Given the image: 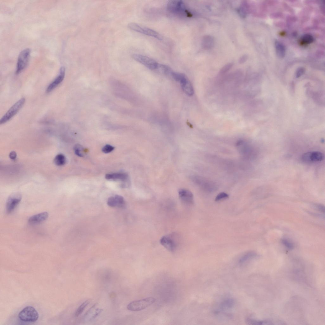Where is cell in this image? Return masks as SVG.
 Returning <instances> with one entry per match:
<instances>
[{
	"mask_svg": "<svg viewBox=\"0 0 325 325\" xmlns=\"http://www.w3.org/2000/svg\"><path fill=\"white\" fill-rule=\"evenodd\" d=\"M168 10L170 13L182 16H189L184 3L181 1H170L167 5Z\"/></svg>",
	"mask_w": 325,
	"mask_h": 325,
	"instance_id": "6da1fadb",
	"label": "cell"
},
{
	"mask_svg": "<svg viewBox=\"0 0 325 325\" xmlns=\"http://www.w3.org/2000/svg\"><path fill=\"white\" fill-rule=\"evenodd\" d=\"M128 26L130 29L134 31L153 37L160 41L163 39L162 36L159 32L145 27L133 23H130Z\"/></svg>",
	"mask_w": 325,
	"mask_h": 325,
	"instance_id": "7a4b0ae2",
	"label": "cell"
},
{
	"mask_svg": "<svg viewBox=\"0 0 325 325\" xmlns=\"http://www.w3.org/2000/svg\"><path fill=\"white\" fill-rule=\"evenodd\" d=\"M153 298L149 297L138 301H133L127 306V308L129 311H138L144 310L150 306L156 301Z\"/></svg>",
	"mask_w": 325,
	"mask_h": 325,
	"instance_id": "3957f363",
	"label": "cell"
},
{
	"mask_svg": "<svg viewBox=\"0 0 325 325\" xmlns=\"http://www.w3.org/2000/svg\"><path fill=\"white\" fill-rule=\"evenodd\" d=\"M18 317L22 321L34 323L39 318V315L33 307L28 306L25 308L19 313Z\"/></svg>",
	"mask_w": 325,
	"mask_h": 325,
	"instance_id": "277c9868",
	"label": "cell"
},
{
	"mask_svg": "<svg viewBox=\"0 0 325 325\" xmlns=\"http://www.w3.org/2000/svg\"><path fill=\"white\" fill-rule=\"evenodd\" d=\"M25 101L24 98H22L13 105L0 120V124L7 123L16 115L23 106Z\"/></svg>",
	"mask_w": 325,
	"mask_h": 325,
	"instance_id": "5b68a950",
	"label": "cell"
},
{
	"mask_svg": "<svg viewBox=\"0 0 325 325\" xmlns=\"http://www.w3.org/2000/svg\"><path fill=\"white\" fill-rule=\"evenodd\" d=\"M31 52V49L27 48L22 51L19 54L17 64L16 74L21 73L27 66Z\"/></svg>",
	"mask_w": 325,
	"mask_h": 325,
	"instance_id": "8992f818",
	"label": "cell"
},
{
	"mask_svg": "<svg viewBox=\"0 0 325 325\" xmlns=\"http://www.w3.org/2000/svg\"><path fill=\"white\" fill-rule=\"evenodd\" d=\"M132 57L134 59L150 70H156L158 67L159 64L148 56L136 54H133Z\"/></svg>",
	"mask_w": 325,
	"mask_h": 325,
	"instance_id": "52a82bcc",
	"label": "cell"
},
{
	"mask_svg": "<svg viewBox=\"0 0 325 325\" xmlns=\"http://www.w3.org/2000/svg\"><path fill=\"white\" fill-rule=\"evenodd\" d=\"M22 199V195L19 193H14L8 198L6 203V209L7 214L12 213Z\"/></svg>",
	"mask_w": 325,
	"mask_h": 325,
	"instance_id": "ba28073f",
	"label": "cell"
},
{
	"mask_svg": "<svg viewBox=\"0 0 325 325\" xmlns=\"http://www.w3.org/2000/svg\"><path fill=\"white\" fill-rule=\"evenodd\" d=\"M324 155L322 152L318 151L307 152L303 154L301 157L302 160L307 163H315L322 161Z\"/></svg>",
	"mask_w": 325,
	"mask_h": 325,
	"instance_id": "9c48e42d",
	"label": "cell"
},
{
	"mask_svg": "<svg viewBox=\"0 0 325 325\" xmlns=\"http://www.w3.org/2000/svg\"><path fill=\"white\" fill-rule=\"evenodd\" d=\"M160 243L166 249L170 252L175 251L178 246L177 240L171 235L163 236L160 239Z\"/></svg>",
	"mask_w": 325,
	"mask_h": 325,
	"instance_id": "30bf717a",
	"label": "cell"
},
{
	"mask_svg": "<svg viewBox=\"0 0 325 325\" xmlns=\"http://www.w3.org/2000/svg\"><path fill=\"white\" fill-rule=\"evenodd\" d=\"M65 74V69L62 67L60 70L59 75L48 86L46 90V92L49 93L58 86L63 81Z\"/></svg>",
	"mask_w": 325,
	"mask_h": 325,
	"instance_id": "8fae6325",
	"label": "cell"
},
{
	"mask_svg": "<svg viewBox=\"0 0 325 325\" xmlns=\"http://www.w3.org/2000/svg\"><path fill=\"white\" fill-rule=\"evenodd\" d=\"M184 92L189 96H193L194 93L193 87L186 75L179 82Z\"/></svg>",
	"mask_w": 325,
	"mask_h": 325,
	"instance_id": "7c38bea8",
	"label": "cell"
},
{
	"mask_svg": "<svg viewBox=\"0 0 325 325\" xmlns=\"http://www.w3.org/2000/svg\"><path fill=\"white\" fill-rule=\"evenodd\" d=\"M178 194L180 199L184 203L188 204L194 203V195L190 190L184 189H180Z\"/></svg>",
	"mask_w": 325,
	"mask_h": 325,
	"instance_id": "4fadbf2b",
	"label": "cell"
},
{
	"mask_svg": "<svg viewBox=\"0 0 325 325\" xmlns=\"http://www.w3.org/2000/svg\"><path fill=\"white\" fill-rule=\"evenodd\" d=\"M48 214L47 212L38 214L31 217L28 222L32 224L40 223L45 221L48 218Z\"/></svg>",
	"mask_w": 325,
	"mask_h": 325,
	"instance_id": "5bb4252c",
	"label": "cell"
},
{
	"mask_svg": "<svg viewBox=\"0 0 325 325\" xmlns=\"http://www.w3.org/2000/svg\"><path fill=\"white\" fill-rule=\"evenodd\" d=\"M105 178L107 180H119L125 182H128L129 180L128 175L125 173L107 174Z\"/></svg>",
	"mask_w": 325,
	"mask_h": 325,
	"instance_id": "9a60e30c",
	"label": "cell"
},
{
	"mask_svg": "<svg viewBox=\"0 0 325 325\" xmlns=\"http://www.w3.org/2000/svg\"><path fill=\"white\" fill-rule=\"evenodd\" d=\"M275 45L277 56L279 58H283L285 54V49L284 45L278 41L275 42Z\"/></svg>",
	"mask_w": 325,
	"mask_h": 325,
	"instance_id": "2e32d148",
	"label": "cell"
},
{
	"mask_svg": "<svg viewBox=\"0 0 325 325\" xmlns=\"http://www.w3.org/2000/svg\"><path fill=\"white\" fill-rule=\"evenodd\" d=\"M66 162L65 156L62 154L57 155L54 159V162L56 165L58 166L64 165Z\"/></svg>",
	"mask_w": 325,
	"mask_h": 325,
	"instance_id": "e0dca14e",
	"label": "cell"
},
{
	"mask_svg": "<svg viewBox=\"0 0 325 325\" xmlns=\"http://www.w3.org/2000/svg\"><path fill=\"white\" fill-rule=\"evenodd\" d=\"M246 323L250 325H272L274 324L272 322L268 320L259 321L254 319L247 318L246 320Z\"/></svg>",
	"mask_w": 325,
	"mask_h": 325,
	"instance_id": "ac0fdd59",
	"label": "cell"
},
{
	"mask_svg": "<svg viewBox=\"0 0 325 325\" xmlns=\"http://www.w3.org/2000/svg\"><path fill=\"white\" fill-rule=\"evenodd\" d=\"M257 256V254L253 252H248L242 256L239 259L240 263H244L249 260L254 258Z\"/></svg>",
	"mask_w": 325,
	"mask_h": 325,
	"instance_id": "d6986e66",
	"label": "cell"
},
{
	"mask_svg": "<svg viewBox=\"0 0 325 325\" xmlns=\"http://www.w3.org/2000/svg\"><path fill=\"white\" fill-rule=\"evenodd\" d=\"M115 198L116 207L124 209L126 206V203L124 198L121 196L116 195L114 196Z\"/></svg>",
	"mask_w": 325,
	"mask_h": 325,
	"instance_id": "ffe728a7",
	"label": "cell"
},
{
	"mask_svg": "<svg viewBox=\"0 0 325 325\" xmlns=\"http://www.w3.org/2000/svg\"><path fill=\"white\" fill-rule=\"evenodd\" d=\"M234 304V301L231 299H227L224 300L221 304L222 309H227L232 308Z\"/></svg>",
	"mask_w": 325,
	"mask_h": 325,
	"instance_id": "44dd1931",
	"label": "cell"
},
{
	"mask_svg": "<svg viewBox=\"0 0 325 325\" xmlns=\"http://www.w3.org/2000/svg\"><path fill=\"white\" fill-rule=\"evenodd\" d=\"M90 302V300H87L83 303H82L78 308L77 311H76L75 315L76 317H78L80 316L84 312L85 309L87 307V306L89 304Z\"/></svg>",
	"mask_w": 325,
	"mask_h": 325,
	"instance_id": "7402d4cb",
	"label": "cell"
},
{
	"mask_svg": "<svg viewBox=\"0 0 325 325\" xmlns=\"http://www.w3.org/2000/svg\"><path fill=\"white\" fill-rule=\"evenodd\" d=\"M301 41L304 44H310L313 42L314 38L310 34H305L302 36Z\"/></svg>",
	"mask_w": 325,
	"mask_h": 325,
	"instance_id": "603a6c76",
	"label": "cell"
},
{
	"mask_svg": "<svg viewBox=\"0 0 325 325\" xmlns=\"http://www.w3.org/2000/svg\"><path fill=\"white\" fill-rule=\"evenodd\" d=\"M75 154L80 157H83L84 155V149L80 145H76L74 147Z\"/></svg>",
	"mask_w": 325,
	"mask_h": 325,
	"instance_id": "cb8c5ba5",
	"label": "cell"
},
{
	"mask_svg": "<svg viewBox=\"0 0 325 325\" xmlns=\"http://www.w3.org/2000/svg\"><path fill=\"white\" fill-rule=\"evenodd\" d=\"M282 244L289 250H292L294 247V245L292 242L288 239H283L281 240Z\"/></svg>",
	"mask_w": 325,
	"mask_h": 325,
	"instance_id": "d4e9b609",
	"label": "cell"
},
{
	"mask_svg": "<svg viewBox=\"0 0 325 325\" xmlns=\"http://www.w3.org/2000/svg\"><path fill=\"white\" fill-rule=\"evenodd\" d=\"M229 197V195L226 193L224 192L221 193L217 195L215 199V201H219L222 199L228 198Z\"/></svg>",
	"mask_w": 325,
	"mask_h": 325,
	"instance_id": "484cf974",
	"label": "cell"
},
{
	"mask_svg": "<svg viewBox=\"0 0 325 325\" xmlns=\"http://www.w3.org/2000/svg\"><path fill=\"white\" fill-rule=\"evenodd\" d=\"M114 149V147L109 145H107L103 147L102 151L105 153L108 154L112 151Z\"/></svg>",
	"mask_w": 325,
	"mask_h": 325,
	"instance_id": "4316f807",
	"label": "cell"
},
{
	"mask_svg": "<svg viewBox=\"0 0 325 325\" xmlns=\"http://www.w3.org/2000/svg\"><path fill=\"white\" fill-rule=\"evenodd\" d=\"M107 203V204L111 207H116L115 198L114 197H111L109 198Z\"/></svg>",
	"mask_w": 325,
	"mask_h": 325,
	"instance_id": "83f0119b",
	"label": "cell"
},
{
	"mask_svg": "<svg viewBox=\"0 0 325 325\" xmlns=\"http://www.w3.org/2000/svg\"><path fill=\"white\" fill-rule=\"evenodd\" d=\"M305 69L303 68L300 67L298 68L296 72V76L297 78H298L304 73Z\"/></svg>",
	"mask_w": 325,
	"mask_h": 325,
	"instance_id": "f1b7e54d",
	"label": "cell"
},
{
	"mask_svg": "<svg viewBox=\"0 0 325 325\" xmlns=\"http://www.w3.org/2000/svg\"><path fill=\"white\" fill-rule=\"evenodd\" d=\"M103 310L101 309H97L93 314V316L91 318V319L93 320L96 318L103 311Z\"/></svg>",
	"mask_w": 325,
	"mask_h": 325,
	"instance_id": "f546056e",
	"label": "cell"
},
{
	"mask_svg": "<svg viewBox=\"0 0 325 325\" xmlns=\"http://www.w3.org/2000/svg\"><path fill=\"white\" fill-rule=\"evenodd\" d=\"M232 66L231 65H229L224 67L221 70L220 72L221 74H223L230 69Z\"/></svg>",
	"mask_w": 325,
	"mask_h": 325,
	"instance_id": "4dcf8cb0",
	"label": "cell"
},
{
	"mask_svg": "<svg viewBox=\"0 0 325 325\" xmlns=\"http://www.w3.org/2000/svg\"><path fill=\"white\" fill-rule=\"evenodd\" d=\"M315 207L320 212L322 213L324 212V207L323 205L317 204L315 205Z\"/></svg>",
	"mask_w": 325,
	"mask_h": 325,
	"instance_id": "1f68e13d",
	"label": "cell"
},
{
	"mask_svg": "<svg viewBox=\"0 0 325 325\" xmlns=\"http://www.w3.org/2000/svg\"><path fill=\"white\" fill-rule=\"evenodd\" d=\"M17 155L16 152L12 151L10 153L9 157L12 160H15L17 158Z\"/></svg>",
	"mask_w": 325,
	"mask_h": 325,
	"instance_id": "d6a6232c",
	"label": "cell"
}]
</instances>
